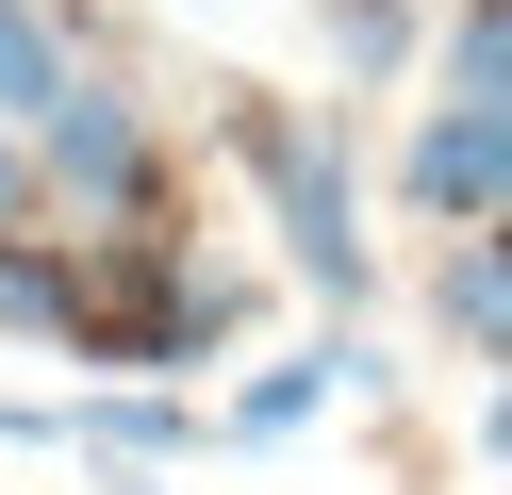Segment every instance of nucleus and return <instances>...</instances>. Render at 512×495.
Masks as SVG:
<instances>
[{
    "label": "nucleus",
    "mask_w": 512,
    "mask_h": 495,
    "mask_svg": "<svg viewBox=\"0 0 512 495\" xmlns=\"http://www.w3.org/2000/svg\"><path fill=\"white\" fill-rule=\"evenodd\" d=\"M479 462H512V380H496V396H479Z\"/></svg>",
    "instance_id": "f8f14e48"
},
{
    "label": "nucleus",
    "mask_w": 512,
    "mask_h": 495,
    "mask_svg": "<svg viewBox=\"0 0 512 495\" xmlns=\"http://www.w3.org/2000/svg\"><path fill=\"white\" fill-rule=\"evenodd\" d=\"M248 330V281L199 264L182 231H67V363H116V380H199Z\"/></svg>",
    "instance_id": "f257e3e1"
},
{
    "label": "nucleus",
    "mask_w": 512,
    "mask_h": 495,
    "mask_svg": "<svg viewBox=\"0 0 512 495\" xmlns=\"http://www.w3.org/2000/svg\"><path fill=\"white\" fill-rule=\"evenodd\" d=\"M215 149L265 182V215H281V248H298V281L331 297V314H364V182H347V132L298 116V99H248V83H232Z\"/></svg>",
    "instance_id": "f03ea898"
},
{
    "label": "nucleus",
    "mask_w": 512,
    "mask_h": 495,
    "mask_svg": "<svg viewBox=\"0 0 512 495\" xmlns=\"http://www.w3.org/2000/svg\"><path fill=\"white\" fill-rule=\"evenodd\" d=\"M0 231H50V165H34V132H0Z\"/></svg>",
    "instance_id": "9b49d317"
},
{
    "label": "nucleus",
    "mask_w": 512,
    "mask_h": 495,
    "mask_svg": "<svg viewBox=\"0 0 512 495\" xmlns=\"http://www.w3.org/2000/svg\"><path fill=\"white\" fill-rule=\"evenodd\" d=\"M430 83L479 99V116H512V0H463V17L430 33Z\"/></svg>",
    "instance_id": "1a4fd4ad"
},
{
    "label": "nucleus",
    "mask_w": 512,
    "mask_h": 495,
    "mask_svg": "<svg viewBox=\"0 0 512 495\" xmlns=\"http://www.w3.org/2000/svg\"><path fill=\"white\" fill-rule=\"evenodd\" d=\"M67 83H83L67 17H50V0H0V132H34V116H50Z\"/></svg>",
    "instance_id": "6e6552de"
},
{
    "label": "nucleus",
    "mask_w": 512,
    "mask_h": 495,
    "mask_svg": "<svg viewBox=\"0 0 512 495\" xmlns=\"http://www.w3.org/2000/svg\"><path fill=\"white\" fill-rule=\"evenodd\" d=\"M67 446L100 462V479H166V462L215 446V413H199V396H166V380H116V396H67Z\"/></svg>",
    "instance_id": "423d86ee"
},
{
    "label": "nucleus",
    "mask_w": 512,
    "mask_h": 495,
    "mask_svg": "<svg viewBox=\"0 0 512 495\" xmlns=\"http://www.w3.org/2000/svg\"><path fill=\"white\" fill-rule=\"evenodd\" d=\"M331 396H397V363H380L364 330H314L298 363H265V380H232V396H215V446H298Z\"/></svg>",
    "instance_id": "39448f33"
},
{
    "label": "nucleus",
    "mask_w": 512,
    "mask_h": 495,
    "mask_svg": "<svg viewBox=\"0 0 512 495\" xmlns=\"http://www.w3.org/2000/svg\"><path fill=\"white\" fill-rule=\"evenodd\" d=\"M199 17H215V0H199Z\"/></svg>",
    "instance_id": "ddd939ff"
},
{
    "label": "nucleus",
    "mask_w": 512,
    "mask_h": 495,
    "mask_svg": "<svg viewBox=\"0 0 512 495\" xmlns=\"http://www.w3.org/2000/svg\"><path fill=\"white\" fill-rule=\"evenodd\" d=\"M34 165H50V215L67 231H166V132H149V99L100 83V66L34 116Z\"/></svg>",
    "instance_id": "7ed1b4c3"
},
{
    "label": "nucleus",
    "mask_w": 512,
    "mask_h": 495,
    "mask_svg": "<svg viewBox=\"0 0 512 495\" xmlns=\"http://www.w3.org/2000/svg\"><path fill=\"white\" fill-rule=\"evenodd\" d=\"M430 330L463 363H496L512 380V231H446V264H430Z\"/></svg>",
    "instance_id": "0eeeda50"
},
{
    "label": "nucleus",
    "mask_w": 512,
    "mask_h": 495,
    "mask_svg": "<svg viewBox=\"0 0 512 495\" xmlns=\"http://www.w3.org/2000/svg\"><path fill=\"white\" fill-rule=\"evenodd\" d=\"M314 17H331V50L364 66V83H380V66H413V50H430V33H446L430 0H314Z\"/></svg>",
    "instance_id": "9d476101"
},
{
    "label": "nucleus",
    "mask_w": 512,
    "mask_h": 495,
    "mask_svg": "<svg viewBox=\"0 0 512 495\" xmlns=\"http://www.w3.org/2000/svg\"><path fill=\"white\" fill-rule=\"evenodd\" d=\"M397 198L430 231H512V116H479V99H430L397 149Z\"/></svg>",
    "instance_id": "20e7f679"
}]
</instances>
